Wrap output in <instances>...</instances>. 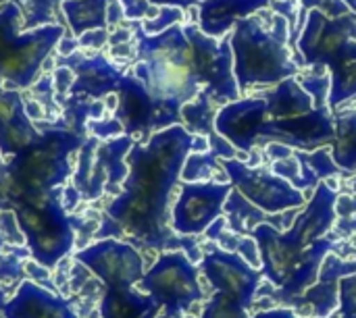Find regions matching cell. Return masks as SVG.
Returning a JSON list of instances; mask_svg holds the SVG:
<instances>
[{"label":"cell","instance_id":"3","mask_svg":"<svg viewBox=\"0 0 356 318\" xmlns=\"http://www.w3.org/2000/svg\"><path fill=\"white\" fill-rule=\"evenodd\" d=\"M290 27L282 15L271 17V27L265 25V15L240 19L232 29L234 77L238 90L252 85H277L284 79L296 77L300 67L290 52Z\"/></svg>","mask_w":356,"mask_h":318},{"label":"cell","instance_id":"26","mask_svg":"<svg viewBox=\"0 0 356 318\" xmlns=\"http://www.w3.org/2000/svg\"><path fill=\"white\" fill-rule=\"evenodd\" d=\"M161 308L154 300L136 290H106L100 300V318H156Z\"/></svg>","mask_w":356,"mask_h":318},{"label":"cell","instance_id":"13","mask_svg":"<svg viewBox=\"0 0 356 318\" xmlns=\"http://www.w3.org/2000/svg\"><path fill=\"white\" fill-rule=\"evenodd\" d=\"M75 262L100 279L106 290L136 287L146 273L140 250L123 240H96L75 252Z\"/></svg>","mask_w":356,"mask_h":318},{"label":"cell","instance_id":"32","mask_svg":"<svg viewBox=\"0 0 356 318\" xmlns=\"http://www.w3.org/2000/svg\"><path fill=\"white\" fill-rule=\"evenodd\" d=\"M294 154H296V158L302 162V167H305L311 175H315L319 181L327 179V177H342V175H346V173L334 162V158H332V148H330V146L319 148V150H315V152L294 150Z\"/></svg>","mask_w":356,"mask_h":318},{"label":"cell","instance_id":"16","mask_svg":"<svg viewBox=\"0 0 356 318\" xmlns=\"http://www.w3.org/2000/svg\"><path fill=\"white\" fill-rule=\"evenodd\" d=\"M207 252L200 260V271L209 279L217 294H223L232 302L248 310L261 287V271L244 262L236 252H225L213 244H207Z\"/></svg>","mask_w":356,"mask_h":318},{"label":"cell","instance_id":"50","mask_svg":"<svg viewBox=\"0 0 356 318\" xmlns=\"http://www.w3.org/2000/svg\"><path fill=\"white\" fill-rule=\"evenodd\" d=\"M136 40V33H134V27H127V25H119V27H113L111 29V35H108V46H121V44H129Z\"/></svg>","mask_w":356,"mask_h":318},{"label":"cell","instance_id":"52","mask_svg":"<svg viewBox=\"0 0 356 318\" xmlns=\"http://www.w3.org/2000/svg\"><path fill=\"white\" fill-rule=\"evenodd\" d=\"M79 204H81L79 192H77L73 185H65V187H63V196H60V206H63V210L69 215V212H73Z\"/></svg>","mask_w":356,"mask_h":318},{"label":"cell","instance_id":"8","mask_svg":"<svg viewBox=\"0 0 356 318\" xmlns=\"http://www.w3.org/2000/svg\"><path fill=\"white\" fill-rule=\"evenodd\" d=\"M138 142L129 135H119L108 142L96 137H83L77 150L71 185L79 192L81 202L98 200L102 194L119 196L127 177L125 158Z\"/></svg>","mask_w":356,"mask_h":318},{"label":"cell","instance_id":"1","mask_svg":"<svg viewBox=\"0 0 356 318\" xmlns=\"http://www.w3.org/2000/svg\"><path fill=\"white\" fill-rule=\"evenodd\" d=\"M136 60L131 75L154 100L152 133L181 125V106L192 102L202 90V77L194 48L184 33V25H173L163 33L148 35L134 23Z\"/></svg>","mask_w":356,"mask_h":318},{"label":"cell","instance_id":"39","mask_svg":"<svg viewBox=\"0 0 356 318\" xmlns=\"http://www.w3.org/2000/svg\"><path fill=\"white\" fill-rule=\"evenodd\" d=\"M338 315L340 318H356V273L338 283Z\"/></svg>","mask_w":356,"mask_h":318},{"label":"cell","instance_id":"10","mask_svg":"<svg viewBox=\"0 0 356 318\" xmlns=\"http://www.w3.org/2000/svg\"><path fill=\"white\" fill-rule=\"evenodd\" d=\"M65 31L63 25L21 31L4 56H0V87L10 92L29 90L42 77L44 60L56 48Z\"/></svg>","mask_w":356,"mask_h":318},{"label":"cell","instance_id":"25","mask_svg":"<svg viewBox=\"0 0 356 318\" xmlns=\"http://www.w3.org/2000/svg\"><path fill=\"white\" fill-rule=\"evenodd\" d=\"M330 69V98L327 108L332 112L340 110L346 102L356 98V40L344 44L340 54L332 60Z\"/></svg>","mask_w":356,"mask_h":318},{"label":"cell","instance_id":"4","mask_svg":"<svg viewBox=\"0 0 356 318\" xmlns=\"http://www.w3.org/2000/svg\"><path fill=\"white\" fill-rule=\"evenodd\" d=\"M263 98L267 110L259 146L280 142L302 152L332 146L336 133L332 110L327 106L315 108L313 98L302 90L296 77L284 79L273 90L265 92Z\"/></svg>","mask_w":356,"mask_h":318},{"label":"cell","instance_id":"47","mask_svg":"<svg viewBox=\"0 0 356 318\" xmlns=\"http://www.w3.org/2000/svg\"><path fill=\"white\" fill-rule=\"evenodd\" d=\"M236 254L238 256H242L244 258V262H248L252 269H261L263 267V262H261V252H259V246H257V242L250 237V235H244V237H240V244H238V250H236Z\"/></svg>","mask_w":356,"mask_h":318},{"label":"cell","instance_id":"36","mask_svg":"<svg viewBox=\"0 0 356 318\" xmlns=\"http://www.w3.org/2000/svg\"><path fill=\"white\" fill-rule=\"evenodd\" d=\"M186 21V12L181 8H175V6H161L156 17L152 19H146L142 21V31L148 33V35H156V33H163L165 29L173 27V25H184Z\"/></svg>","mask_w":356,"mask_h":318},{"label":"cell","instance_id":"37","mask_svg":"<svg viewBox=\"0 0 356 318\" xmlns=\"http://www.w3.org/2000/svg\"><path fill=\"white\" fill-rule=\"evenodd\" d=\"M200 318H250L248 317V312L240 306V304H236V302H232L229 298H225L223 294H213L211 296V300L207 302V306H204V310H202V315Z\"/></svg>","mask_w":356,"mask_h":318},{"label":"cell","instance_id":"11","mask_svg":"<svg viewBox=\"0 0 356 318\" xmlns=\"http://www.w3.org/2000/svg\"><path fill=\"white\" fill-rule=\"evenodd\" d=\"M184 33L188 35L196 62L200 69L204 92L221 108L240 98V90L234 77V52H232V31L221 37H209L200 31L198 23H184Z\"/></svg>","mask_w":356,"mask_h":318},{"label":"cell","instance_id":"54","mask_svg":"<svg viewBox=\"0 0 356 318\" xmlns=\"http://www.w3.org/2000/svg\"><path fill=\"white\" fill-rule=\"evenodd\" d=\"M56 52H58V56L60 58H67V56H71V54H75L77 50H79V44H77V37H73L71 33L67 35V31H65V35L58 40V44H56V48H54Z\"/></svg>","mask_w":356,"mask_h":318},{"label":"cell","instance_id":"29","mask_svg":"<svg viewBox=\"0 0 356 318\" xmlns=\"http://www.w3.org/2000/svg\"><path fill=\"white\" fill-rule=\"evenodd\" d=\"M223 212H225V221H227L229 231H234L236 235H242V237L250 235V231L257 225L267 223V215L261 208H257L254 204H250L236 187L229 192L225 206H223Z\"/></svg>","mask_w":356,"mask_h":318},{"label":"cell","instance_id":"14","mask_svg":"<svg viewBox=\"0 0 356 318\" xmlns=\"http://www.w3.org/2000/svg\"><path fill=\"white\" fill-rule=\"evenodd\" d=\"M232 183L200 181L181 183L179 196L171 208V229L179 237H196L204 233L221 215Z\"/></svg>","mask_w":356,"mask_h":318},{"label":"cell","instance_id":"48","mask_svg":"<svg viewBox=\"0 0 356 318\" xmlns=\"http://www.w3.org/2000/svg\"><path fill=\"white\" fill-rule=\"evenodd\" d=\"M108 35H111V29L108 27H104V29H90V31H83L77 37V44H79V48L102 50L108 44Z\"/></svg>","mask_w":356,"mask_h":318},{"label":"cell","instance_id":"12","mask_svg":"<svg viewBox=\"0 0 356 318\" xmlns=\"http://www.w3.org/2000/svg\"><path fill=\"white\" fill-rule=\"evenodd\" d=\"M229 183L265 215H280L284 210H298L307 204L302 192L292 187L288 181L275 177L271 171L261 167H248L238 158L219 160Z\"/></svg>","mask_w":356,"mask_h":318},{"label":"cell","instance_id":"43","mask_svg":"<svg viewBox=\"0 0 356 318\" xmlns=\"http://www.w3.org/2000/svg\"><path fill=\"white\" fill-rule=\"evenodd\" d=\"M300 8H305L307 12L309 10H319L323 12L325 17L330 19H336V17H342V15H348L353 12L344 0H298Z\"/></svg>","mask_w":356,"mask_h":318},{"label":"cell","instance_id":"24","mask_svg":"<svg viewBox=\"0 0 356 318\" xmlns=\"http://www.w3.org/2000/svg\"><path fill=\"white\" fill-rule=\"evenodd\" d=\"M271 0H200L198 27L204 35L221 40L240 19L267 10Z\"/></svg>","mask_w":356,"mask_h":318},{"label":"cell","instance_id":"59","mask_svg":"<svg viewBox=\"0 0 356 318\" xmlns=\"http://www.w3.org/2000/svg\"><path fill=\"white\" fill-rule=\"evenodd\" d=\"M8 2H15V4H19V6H23L25 0H0V6H2V4H8Z\"/></svg>","mask_w":356,"mask_h":318},{"label":"cell","instance_id":"58","mask_svg":"<svg viewBox=\"0 0 356 318\" xmlns=\"http://www.w3.org/2000/svg\"><path fill=\"white\" fill-rule=\"evenodd\" d=\"M344 2H346V6L356 15V0H344Z\"/></svg>","mask_w":356,"mask_h":318},{"label":"cell","instance_id":"34","mask_svg":"<svg viewBox=\"0 0 356 318\" xmlns=\"http://www.w3.org/2000/svg\"><path fill=\"white\" fill-rule=\"evenodd\" d=\"M334 231L338 237L346 240L356 235V196L355 194H338L336 200V223Z\"/></svg>","mask_w":356,"mask_h":318},{"label":"cell","instance_id":"28","mask_svg":"<svg viewBox=\"0 0 356 318\" xmlns=\"http://www.w3.org/2000/svg\"><path fill=\"white\" fill-rule=\"evenodd\" d=\"M108 0H63L60 10L73 37H79L90 29H104Z\"/></svg>","mask_w":356,"mask_h":318},{"label":"cell","instance_id":"15","mask_svg":"<svg viewBox=\"0 0 356 318\" xmlns=\"http://www.w3.org/2000/svg\"><path fill=\"white\" fill-rule=\"evenodd\" d=\"M350 40H356L355 12L330 19L319 10H309L296 48L300 52L302 65L327 69Z\"/></svg>","mask_w":356,"mask_h":318},{"label":"cell","instance_id":"6","mask_svg":"<svg viewBox=\"0 0 356 318\" xmlns=\"http://www.w3.org/2000/svg\"><path fill=\"white\" fill-rule=\"evenodd\" d=\"M81 144L83 135L69 129H42L31 144L6 158L4 165L27 192L50 194L73 175V154Z\"/></svg>","mask_w":356,"mask_h":318},{"label":"cell","instance_id":"45","mask_svg":"<svg viewBox=\"0 0 356 318\" xmlns=\"http://www.w3.org/2000/svg\"><path fill=\"white\" fill-rule=\"evenodd\" d=\"M73 81H75V73L69 67L56 65L52 69V87H54L56 98L67 96L71 92V87H73Z\"/></svg>","mask_w":356,"mask_h":318},{"label":"cell","instance_id":"51","mask_svg":"<svg viewBox=\"0 0 356 318\" xmlns=\"http://www.w3.org/2000/svg\"><path fill=\"white\" fill-rule=\"evenodd\" d=\"M294 154V148L286 146V144H280V142H271L265 146V156L271 160V162H277V160H286Z\"/></svg>","mask_w":356,"mask_h":318},{"label":"cell","instance_id":"19","mask_svg":"<svg viewBox=\"0 0 356 318\" xmlns=\"http://www.w3.org/2000/svg\"><path fill=\"white\" fill-rule=\"evenodd\" d=\"M69 67L75 73V81L73 87L67 96H75V98H86V100H104L108 94H115L121 79H123V71L113 65L102 52L100 54H83V52H75L67 58H60L54 62Z\"/></svg>","mask_w":356,"mask_h":318},{"label":"cell","instance_id":"41","mask_svg":"<svg viewBox=\"0 0 356 318\" xmlns=\"http://www.w3.org/2000/svg\"><path fill=\"white\" fill-rule=\"evenodd\" d=\"M86 129L90 131L92 137H96L100 142H108V140H115L119 135H125L121 123L115 117H104V119H98V121H88Z\"/></svg>","mask_w":356,"mask_h":318},{"label":"cell","instance_id":"22","mask_svg":"<svg viewBox=\"0 0 356 318\" xmlns=\"http://www.w3.org/2000/svg\"><path fill=\"white\" fill-rule=\"evenodd\" d=\"M2 318H79L71 304L56 292H50L25 279L13 298L2 304Z\"/></svg>","mask_w":356,"mask_h":318},{"label":"cell","instance_id":"21","mask_svg":"<svg viewBox=\"0 0 356 318\" xmlns=\"http://www.w3.org/2000/svg\"><path fill=\"white\" fill-rule=\"evenodd\" d=\"M115 94L119 98V104L113 117L121 123L123 133L134 137L136 142L144 135L150 137L154 121V100L148 90L131 73H125Z\"/></svg>","mask_w":356,"mask_h":318},{"label":"cell","instance_id":"56","mask_svg":"<svg viewBox=\"0 0 356 318\" xmlns=\"http://www.w3.org/2000/svg\"><path fill=\"white\" fill-rule=\"evenodd\" d=\"M152 6H175V8H181V10H188L192 6H198L200 0H148Z\"/></svg>","mask_w":356,"mask_h":318},{"label":"cell","instance_id":"23","mask_svg":"<svg viewBox=\"0 0 356 318\" xmlns=\"http://www.w3.org/2000/svg\"><path fill=\"white\" fill-rule=\"evenodd\" d=\"M40 131L27 119L21 92L0 87V154L2 158L15 156L27 144H31Z\"/></svg>","mask_w":356,"mask_h":318},{"label":"cell","instance_id":"44","mask_svg":"<svg viewBox=\"0 0 356 318\" xmlns=\"http://www.w3.org/2000/svg\"><path fill=\"white\" fill-rule=\"evenodd\" d=\"M25 281V271H23V260L17 256H2L0 254V283H23Z\"/></svg>","mask_w":356,"mask_h":318},{"label":"cell","instance_id":"31","mask_svg":"<svg viewBox=\"0 0 356 318\" xmlns=\"http://www.w3.org/2000/svg\"><path fill=\"white\" fill-rule=\"evenodd\" d=\"M60 4L63 0H25L21 6V31H33L46 25H60Z\"/></svg>","mask_w":356,"mask_h":318},{"label":"cell","instance_id":"55","mask_svg":"<svg viewBox=\"0 0 356 318\" xmlns=\"http://www.w3.org/2000/svg\"><path fill=\"white\" fill-rule=\"evenodd\" d=\"M123 21H125V17H123V8H121L119 0H108V8H106V23H108V29L119 27Z\"/></svg>","mask_w":356,"mask_h":318},{"label":"cell","instance_id":"40","mask_svg":"<svg viewBox=\"0 0 356 318\" xmlns=\"http://www.w3.org/2000/svg\"><path fill=\"white\" fill-rule=\"evenodd\" d=\"M0 240L4 244H10V246H21L25 248V235H23V229L19 225V219H17V212L6 208L0 212Z\"/></svg>","mask_w":356,"mask_h":318},{"label":"cell","instance_id":"53","mask_svg":"<svg viewBox=\"0 0 356 318\" xmlns=\"http://www.w3.org/2000/svg\"><path fill=\"white\" fill-rule=\"evenodd\" d=\"M108 52L115 60H123V62H134L136 60V46L134 42L129 44H121V46H108Z\"/></svg>","mask_w":356,"mask_h":318},{"label":"cell","instance_id":"7","mask_svg":"<svg viewBox=\"0 0 356 318\" xmlns=\"http://www.w3.org/2000/svg\"><path fill=\"white\" fill-rule=\"evenodd\" d=\"M56 192L58 190L50 194L29 192L23 198L25 206L17 210L29 256L48 269L63 262L75 246L73 219L63 210L60 196H54Z\"/></svg>","mask_w":356,"mask_h":318},{"label":"cell","instance_id":"27","mask_svg":"<svg viewBox=\"0 0 356 318\" xmlns=\"http://www.w3.org/2000/svg\"><path fill=\"white\" fill-rule=\"evenodd\" d=\"M334 115V142H332V158L346 173H356V108L336 110Z\"/></svg>","mask_w":356,"mask_h":318},{"label":"cell","instance_id":"9","mask_svg":"<svg viewBox=\"0 0 356 318\" xmlns=\"http://www.w3.org/2000/svg\"><path fill=\"white\" fill-rule=\"evenodd\" d=\"M140 292L148 294L167 318H181L196 306L204 294L198 281V267L184 252H165L146 269Z\"/></svg>","mask_w":356,"mask_h":318},{"label":"cell","instance_id":"49","mask_svg":"<svg viewBox=\"0 0 356 318\" xmlns=\"http://www.w3.org/2000/svg\"><path fill=\"white\" fill-rule=\"evenodd\" d=\"M23 271H25V277H29V281H33V283H38V285H52V273H50V269L48 267H44V265H40V262H35L31 256L29 258H25L23 260Z\"/></svg>","mask_w":356,"mask_h":318},{"label":"cell","instance_id":"38","mask_svg":"<svg viewBox=\"0 0 356 318\" xmlns=\"http://www.w3.org/2000/svg\"><path fill=\"white\" fill-rule=\"evenodd\" d=\"M298 83L313 98V106L315 108H325L327 106L330 87H332L330 75H307V77L298 79Z\"/></svg>","mask_w":356,"mask_h":318},{"label":"cell","instance_id":"33","mask_svg":"<svg viewBox=\"0 0 356 318\" xmlns=\"http://www.w3.org/2000/svg\"><path fill=\"white\" fill-rule=\"evenodd\" d=\"M219 169H221V162H219L217 154H213L211 150L202 152V154H190L181 169V179H184V183L209 181L215 177V173Z\"/></svg>","mask_w":356,"mask_h":318},{"label":"cell","instance_id":"42","mask_svg":"<svg viewBox=\"0 0 356 318\" xmlns=\"http://www.w3.org/2000/svg\"><path fill=\"white\" fill-rule=\"evenodd\" d=\"M119 4L123 8V17L131 23L152 19L159 12V6H152L148 0H119Z\"/></svg>","mask_w":356,"mask_h":318},{"label":"cell","instance_id":"17","mask_svg":"<svg viewBox=\"0 0 356 318\" xmlns=\"http://www.w3.org/2000/svg\"><path fill=\"white\" fill-rule=\"evenodd\" d=\"M267 102L261 96L238 98L219 108L215 117V131L225 137L238 152L250 154L259 148Z\"/></svg>","mask_w":356,"mask_h":318},{"label":"cell","instance_id":"2","mask_svg":"<svg viewBox=\"0 0 356 318\" xmlns=\"http://www.w3.org/2000/svg\"><path fill=\"white\" fill-rule=\"evenodd\" d=\"M192 142L194 135L184 125H173L150 133L144 144H136L125 158L123 192L171 219V194L181 179L186 158L192 154Z\"/></svg>","mask_w":356,"mask_h":318},{"label":"cell","instance_id":"60","mask_svg":"<svg viewBox=\"0 0 356 318\" xmlns=\"http://www.w3.org/2000/svg\"><path fill=\"white\" fill-rule=\"evenodd\" d=\"M353 190H355V196H356V175L353 177Z\"/></svg>","mask_w":356,"mask_h":318},{"label":"cell","instance_id":"46","mask_svg":"<svg viewBox=\"0 0 356 318\" xmlns=\"http://www.w3.org/2000/svg\"><path fill=\"white\" fill-rule=\"evenodd\" d=\"M269 8L275 12V15H282L286 21H288V27H290V35L294 33L296 29V23H298V0H271Z\"/></svg>","mask_w":356,"mask_h":318},{"label":"cell","instance_id":"5","mask_svg":"<svg viewBox=\"0 0 356 318\" xmlns=\"http://www.w3.org/2000/svg\"><path fill=\"white\" fill-rule=\"evenodd\" d=\"M250 237L257 242L261 252V275L275 287L271 296L275 304H282L290 298L302 296L319 279L321 265L327 254L338 250L334 237H323L309 248H302L286 231H277L273 225H257L250 231Z\"/></svg>","mask_w":356,"mask_h":318},{"label":"cell","instance_id":"35","mask_svg":"<svg viewBox=\"0 0 356 318\" xmlns=\"http://www.w3.org/2000/svg\"><path fill=\"white\" fill-rule=\"evenodd\" d=\"M21 6L15 2L0 6V56L13 46L17 35L21 33Z\"/></svg>","mask_w":356,"mask_h":318},{"label":"cell","instance_id":"30","mask_svg":"<svg viewBox=\"0 0 356 318\" xmlns=\"http://www.w3.org/2000/svg\"><path fill=\"white\" fill-rule=\"evenodd\" d=\"M219 108L211 100V96L202 90L192 102L181 106V125L192 133V135H204L211 137L215 131V117Z\"/></svg>","mask_w":356,"mask_h":318},{"label":"cell","instance_id":"57","mask_svg":"<svg viewBox=\"0 0 356 318\" xmlns=\"http://www.w3.org/2000/svg\"><path fill=\"white\" fill-rule=\"evenodd\" d=\"M250 318H300L298 315H294L292 308H269V310H263L259 315Z\"/></svg>","mask_w":356,"mask_h":318},{"label":"cell","instance_id":"18","mask_svg":"<svg viewBox=\"0 0 356 318\" xmlns=\"http://www.w3.org/2000/svg\"><path fill=\"white\" fill-rule=\"evenodd\" d=\"M356 260H342L336 254H327L319 279L313 287H309L302 296L290 298L284 302V308L292 306L294 315H302L309 318H327L332 312L338 310V283L340 279L355 275ZM300 317V318H302Z\"/></svg>","mask_w":356,"mask_h":318},{"label":"cell","instance_id":"20","mask_svg":"<svg viewBox=\"0 0 356 318\" xmlns=\"http://www.w3.org/2000/svg\"><path fill=\"white\" fill-rule=\"evenodd\" d=\"M336 200L338 192L330 187L327 181H321L315 187L311 200L307 202V208L298 212V217L286 233L302 248H309L315 242L327 237L336 223Z\"/></svg>","mask_w":356,"mask_h":318}]
</instances>
